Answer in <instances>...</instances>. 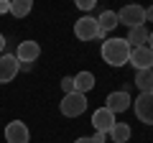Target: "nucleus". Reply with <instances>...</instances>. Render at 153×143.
Listing matches in <instances>:
<instances>
[{"mask_svg":"<svg viewBox=\"0 0 153 143\" xmlns=\"http://www.w3.org/2000/svg\"><path fill=\"white\" fill-rule=\"evenodd\" d=\"M100 54H102L105 64L123 66V64H128V59H130V44H128L125 39H107V41H102Z\"/></svg>","mask_w":153,"mask_h":143,"instance_id":"f257e3e1","label":"nucleus"},{"mask_svg":"<svg viewBox=\"0 0 153 143\" xmlns=\"http://www.w3.org/2000/svg\"><path fill=\"white\" fill-rule=\"evenodd\" d=\"M59 110L64 118H79L87 110V95H79V92L64 95V100L59 102Z\"/></svg>","mask_w":153,"mask_h":143,"instance_id":"f03ea898","label":"nucleus"},{"mask_svg":"<svg viewBox=\"0 0 153 143\" xmlns=\"http://www.w3.org/2000/svg\"><path fill=\"white\" fill-rule=\"evenodd\" d=\"M133 110L140 123L153 125V92H140L138 100H133Z\"/></svg>","mask_w":153,"mask_h":143,"instance_id":"7ed1b4c3","label":"nucleus"},{"mask_svg":"<svg viewBox=\"0 0 153 143\" xmlns=\"http://www.w3.org/2000/svg\"><path fill=\"white\" fill-rule=\"evenodd\" d=\"M74 36H76L79 41H92V39H100L97 18H92V16H82L79 21L74 23Z\"/></svg>","mask_w":153,"mask_h":143,"instance_id":"20e7f679","label":"nucleus"},{"mask_svg":"<svg viewBox=\"0 0 153 143\" xmlns=\"http://www.w3.org/2000/svg\"><path fill=\"white\" fill-rule=\"evenodd\" d=\"M117 21L128 28H138L146 26V8L143 5H125L120 13H117Z\"/></svg>","mask_w":153,"mask_h":143,"instance_id":"39448f33","label":"nucleus"},{"mask_svg":"<svg viewBox=\"0 0 153 143\" xmlns=\"http://www.w3.org/2000/svg\"><path fill=\"white\" fill-rule=\"evenodd\" d=\"M18 72H21V61L16 59V54H3L0 56V84L13 82Z\"/></svg>","mask_w":153,"mask_h":143,"instance_id":"423d86ee","label":"nucleus"},{"mask_svg":"<svg viewBox=\"0 0 153 143\" xmlns=\"http://www.w3.org/2000/svg\"><path fill=\"white\" fill-rule=\"evenodd\" d=\"M130 105H133V100H130V95H128V89L110 92V95H107V100H105V107H107L112 115H117V112H125Z\"/></svg>","mask_w":153,"mask_h":143,"instance_id":"0eeeda50","label":"nucleus"},{"mask_svg":"<svg viewBox=\"0 0 153 143\" xmlns=\"http://www.w3.org/2000/svg\"><path fill=\"white\" fill-rule=\"evenodd\" d=\"M38 56H41V46L36 41H21L16 49V59L21 61V66H31Z\"/></svg>","mask_w":153,"mask_h":143,"instance_id":"6e6552de","label":"nucleus"},{"mask_svg":"<svg viewBox=\"0 0 153 143\" xmlns=\"http://www.w3.org/2000/svg\"><path fill=\"white\" fill-rule=\"evenodd\" d=\"M5 141L8 143H28L31 141V130L23 120H10L5 125Z\"/></svg>","mask_w":153,"mask_h":143,"instance_id":"1a4fd4ad","label":"nucleus"},{"mask_svg":"<svg viewBox=\"0 0 153 143\" xmlns=\"http://www.w3.org/2000/svg\"><path fill=\"white\" fill-rule=\"evenodd\" d=\"M128 64H133L138 72H146V69H153V51L148 46H140V49H130V59Z\"/></svg>","mask_w":153,"mask_h":143,"instance_id":"9d476101","label":"nucleus"},{"mask_svg":"<svg viewBox=\"0 0 153 143\" xmlns=\"http://www.w3.org/2000/svg\"><path fill=\"white\" fill-rule=\"evenodd\" d=\"M115 123H117V120H115V115L107 110V107H100V110L92 112V125H94L97 133H105V136H107V133L112 130Z\"/></svg>","mask_w":153,"mask_h":143,"instance_id":"9b49d317","label":"nucleus"},{"mask_svg":"<svg viewBox=\"0 0 153 143\" xmlns=\"http://www.w3.org/2000/svg\"><path fill=\"white\" fill-rule=\"evenodd\" d=\"M128 44L130 49H140V46H148V28L138 26V28H128Z\"/></svg>","mask_w":153,"mask_h":143,"instance_id":"f8f14e48","label":"nucleus"},{"mask_svg":"<svg viewBox=\"0 0 153 143\" xmlns=\"http://www.w3.org/2000/svg\"><path fill=\"white\" fill-rule=\"evenodd\" d=\"M92 87H94V74L92 72H79V74L74 77V92L87 95Z\"/></svg>","mask_w":153,"mask_h":143,"instance_id":"ddd939ff","label":"nucleus"},{"mask_svg":"<svg viewBox=\"0 0 153 143\" xmlns=\"http://www.w3.org/2000/svg\"><path fill=\"white\" fill-rule=\"evenodd\" d=\"M97 26H100V31H102V33L112 31L115 26H120V21H117V13H115V10H102V13L97 16Z\"/></svg>","mask_w":153,"mask_h":143,"instance_id":"4468645a","label":"nucleus"},{"mask_svg":"<svg viewBox=\"0 0 153 143\" xmlns=\"http://www.w3.org/2000/svg\"><path fill=\"white\" fill-rule=\"evenodd\" d=\"M130 136H133V130H130V125H128V123H115L112 130H110L112 143H128V141H130Z\"/></svg>","mask_w":153,"mask_h":143,"instance_id":"2eb2a0df","label":"nucleus"},{"mask_svg":"<svg viewBox=\"0 0 153 143\" xmlns=\"http://www.w3.org/2000/svg\"><path fill=\"white\" fill-rule=\"evenodd\" d=\"M135 87L140 92H153V69H146V72H135Z\"/></svg>","mask_w":153,"mask_h":143,"instance_id":"dca6fc26","label":"nucleus"},{"mask_svg":"<svg viewBox=\"0 0 153 143\" xmlns=\"http://www.w3.org/2000/svg\"><path fill=\"white\" fill-rule=\"evenodd\" d=\"M31 10H33L31 0H13L10 3V16H16V18H26Z\"/></svg>","mask_w":153,"mask_h":143,"instance_id":"f3484780","label":"nucleus"},{"mask_svg":"<svg viewBox=\"0 0 153 143\" xmlns=\"http://www.w3.org/2000/svg\"><path fill=\"white\" fill-rule=\"evenodd\" d=\"M61 92H64V95L74 92V77H64V79H61Z\"/></svg>","mask_w":153,"mask_h":143,"instance_id":"a211bd4d","label":"nucleus"},{"mask_svg":"<svg viewBox=\"0 0 153 143\" xmlns=\"http://www.w3.org/2000/svg\"><path fill=\"white\" fill-rule=\"evenodd\" d=\"M94 5H97L94 0H76V8H79V10H84L87 16H89V10H94Z\"/></svg>","mask_w":153,"mask_h":143,"instance_id":"6ab92c4d","label":"nucleus"},{"mask_svg":"<svg viewBox=\"0 0 153 143\" xmlns=\"http://www.w3.org/2000/svg\"><path fill=\"white\" fill-rule=\"evenodd\" d=\"M105 138H107L105 133H94V136H92V143H105Z\"/></svg>","mask_w":153,"mask_h":143,"instance_id":"aec40b11","label":"nucleus"},{"mask_svg":"<svg viewBox=\"0 0 153 143\" xmlns=\"http://www.w3.org/2000/svg\"><path fill=\"white\" fill-rule=\"evenodd\" d=\"M0 13H10V3L8 0H0Z\"/></svg>","mask_w":153,"mask_h":143,"instance_id":"412c9836","label":"nucleus"},{"mask_svg":"<svg viewBox=\"0 0 153 143\" xmlns=\"http://www.w3.org/2000/svg\"><path fill=\"white\" fill-rule=\"evenodd\" d=\"M146 21H148V23H153V5L146 10Z\"/></svg>","mask_w":153,"mask_h":143,"instance_id":"4be33fe9","label":"nucleus"},{"mask_svg":"<svg viewBox=\"0 0 153 143\" xmlns=\"http://www.w3.org/2000/svg\"><path fill=\"white\" fill-rule=\"evenodd\" d=\"M3 51H5V36L0 33V54H3Z\"/></svg>","mask_w":153,"mask_h":143,"instance_id":"5701e85b","label":"nucleus"},{"mask_svg":"<svg viewBox=\"0 0 153 143\" xmlns=\"http://www.w3.org/2000/svg\"><path fill=\"white\" fill-rule=\"evenodd\" d=\"M148 49H151V51H153V31H151V33H148Z\"/></svg>","mask_w":153,"mask_h":143,"instance_id":"b1692460","label":"nucleus"},{"mask_svg":"<svg viewBox=\"0 0 153 143\" xmlns=\"http://www.w3.org/2000/svg\"><path fill=\"white\" fill-rule=\"evenodd\" d=\"M74 143H92V138H76Z\"/></svg>","mask_w":153,"mask_h":143,"instance_id":"393cba45","label":"nucleus"}]
</instances>
